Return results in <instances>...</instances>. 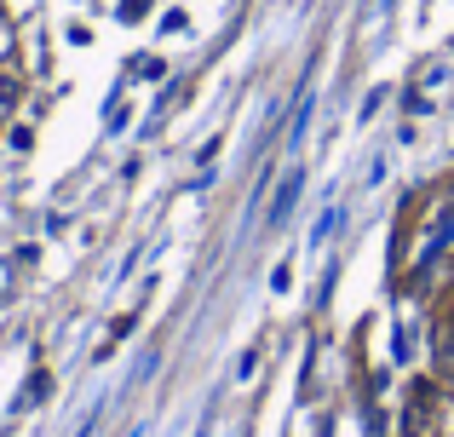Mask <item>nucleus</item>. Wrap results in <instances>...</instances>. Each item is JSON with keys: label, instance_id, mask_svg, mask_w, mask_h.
Masks as SVG:
<instances>
[{"label": "nucleus", "instance_id": "obj_1", "mask_svg": "<svg viewBox=\"0 0 454 437\" xmlns=\"http://www.w3.org/2000/svg\"><path fill=\"white\" fill-rule=\"evenodd\" d=\"M437 426V386H414L409 392V409H403V437H432Z\"/></svg>", "mask_w": 454, "mask_h": 437}]
</instances>
